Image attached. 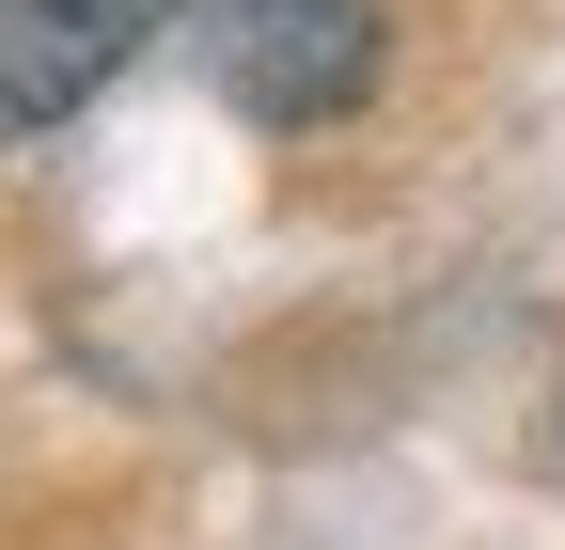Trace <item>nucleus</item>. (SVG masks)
<instances>
[{
  "label": "nucleus",
  "instance_id": "f257e3e1",
  "mask_svg": "<svg viewBox=\"0 0 565 550\" xmlns=\"http://www.w3.org/2000/svg\"><path fill=\"white\" fill-rule=\"evenodd\" d=\"M189 32H204V80H221V110L252 126H330V110H362L377 95V0H189Z\"/></svg>",
  "mask_w": 565,
  "mask_h": 550
},
{
  "label": "nucleus",
  "instance_id": "f03ea898",
  "mask_svg": "<svg viewBox=\"0 0 565 550\" xmlns=\"http://www.w3.org/2000/svg\"><path fill=\"white\" fill-rule=\"evenodd\" d=\"M173 0H0V142L63 126L95 80H126V47L158 32Z\"/></svg>",
  "mask_w": 565,
  "mask_h": 550
}]
</instances>
